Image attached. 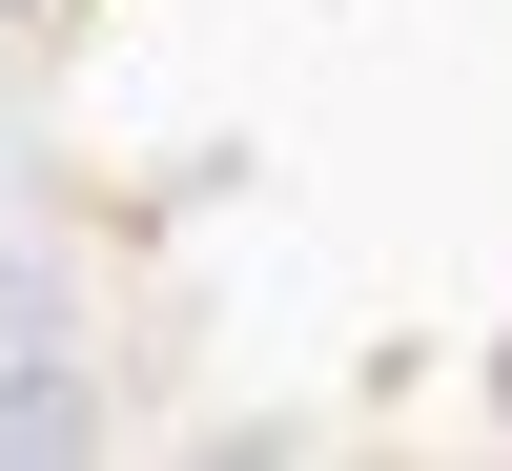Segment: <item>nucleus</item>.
<instances>
[]
</instances>
